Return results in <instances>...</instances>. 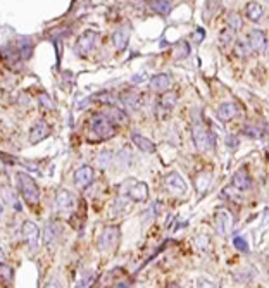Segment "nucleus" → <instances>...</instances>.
Masks as SVG:
<instances>
[{
  "instance_id": "nucleus-18",
  "label": "nucleus",
  "mask_w": 269,
  "mask_h": 288,
  "mask_svg": "<svg viewBox=\"0 0 269 288\" xmlns=\"http://www.w3.org/2000/svg\"><path fill=\"white\" fill-rule=\"evenodd\" d=\"M210 182H212V175H210L209 171H202L198 172V175L195 176V187H197V192L200 193H205L207 188H209Z\"/></svg>"
},
{
  "instance_id": "nucleus-25",
  "label": "nucleus",
  "mask_w": 269,
  "mask_h": 288,
  "mask_svg": "<svg viewBox=\"0 0 269 288\" xmlns=\"http://www.w3.org/2000/svg\"><path fill=\"white\" fill-rule=\"evenodd\" d=\"M150 7L155 12H159L160 16H168L173 9L171 2H164V0H157V2H150Z\"/></svg>"
},
{
  "instance_id": "nucleus-2",
  "label": "nucleus",
  "mask_w": 269,
  "mask_h": 288,
  "mask_svg": "<svg viewBox=\"0 0 269 288\" xmlns=\"http://www.w3.org/2000/svg\"><path fill=\"white\" fill-rule=\"evenodd\" d=\"M193 142H195L197 150H209L214 149V143H216V138H214V133L207 131L202 128L200 125H193Z\"/></svg>"
},
{
  "instance_id": "nucleus-39",
  "label": "nucleus",
  "mask_w": 269,
  "mask_h": 288,
  "mask_svg": "<svg viewBox=\"0 0 269 288\" xmlns=\"http://www.w3.org/2000/svg\"><path fill=\"white\" fill-rule=\"evenodd\" d=\"M0 95H2V92H0Z\"/></svg>"
},
{
  "instance_id": "nucleus-37",
  "label": "nucleus",
  "mask_w": 269,
  "mask_h": 288,
  "mask_svg": "<svg viewBox=\"0 0 269 288\" xmlns=\"http://www.w3.org/2000/svg\"><path fill=\"white\" fill-rule=\"evenodd\" d=\"M4 257H6V252H4L2 245H0V259H4Z\"/></svg>"
},
{
  "instance_id": "nucleus-26",
  "label": "nucleus",
  "mask_w": 269,
  "mask_h": 288,
  "mask_svg": "<svg viewBox=\"0 0 269 288\" xmlns=\"http://www.w3.org/2000/svg\"><path fill=\"white\" fill-rule=\"evenodd\" d=\"M12 274H14L12 267L9 264H6V262H0V281L11 283L12 281Z\"/></svg>"
},
{
  "instance_id": "nucleus-1",
  "label": "nucleus",
  "mask_w": 269,
  "mask_h": 288,
  "mask_svg": "<svg viewBox=\"0 0 269 288\" xmlns=\"http://www.w3.org/2000/svg\"><path fill=\"white\" fill-rule=\"evenodd\" d=\"M16 182H18L19 193L23 195V199L26 200L28 205H36V204H38V200H40L38 185L35 183V180H33L28 172L19 171L18 175H16Z\"/></svg>"
},
{
  "instance_id": "nucleus-38",
  "label": "nucleus",
  "mask_w": 269,
  "mask_h": 288,
  "mask_svg": "<svg viewBox=\"0 0 269 288\" xmlns=\"http://www.w3.org/2000/svg\"><path fill=\"white\" fill-rule=\"evenodd\" d=\"M2 211H4V205H2V202H0V216H2Z\"/></svg>"
},
{
  "instance_id": "nucleus-30",
  "label": "nucleus",
  "mask_w": 269,
  "mask_h": 288,
  "mask_svg": "<svg viewBox=\"0 0 269 288\" xmlns=\"http://www.w3.org/2000/svg\"><path fill=\"white\" fill-rule=\"evenodd\" d=\"M38 100H40V104L45 107V109H48V110L53 109V102L50 100V97H48V95H43V93H41V95L38 97Z\"/></svg>"
},
{
  "instance_id": "nucleus-16",
  "label": "nucleus",
  "mask_w": 269,
  "mask_h": 288,
  "mask_svg": "<svg viewBox=\"0 0 269 288\" xmlns=\"http://www.w3.org/2000/svg\"><path fill=\"white\" fill-rule=\"evenodd\" d=\"M169 86H171V76L166 75V73H160V75H157L150 80V88L154 92H164Z\"/></svg>"
},
{
  "instance_id": "nucleus-35",
  "label": "nucleus",
  "mask_w": 269,
  "mask_h": 288,
  "mask_svg": "<svg viewBox=\"0 0 269 288\" xmlns=\"http://www.w3.org/2000/svg\"><path fill=\"white\" fill-rule=\"evenodd\" d=\"M245 131H247V133H250V135H252V137H254V138H259V137H260L259 130H255V128H247Z\"/></svg>"
},
{
  "instance_id": "nucleus-20",
  "label": "nucleus",
  "mask_w": 269,
  "mask_h": 288,
  "mask_svg": "<svg viewBox=\"0 0 269 288\" xmlns=\"http://www.w3.org/2000/svg\"><path fill=\"white\" fill-rule=\"evenodd\" d=\"M61 233V226L56 223V221H50L47 226H45V244H53V242L57 240V237H59Z\"/></svg>"
},
{
  "instance_id": "nucleus-36",
  "label": "nucleus",
  "mask_w": 269,
  "mask_h": 288,
  "mask_svg": "<svg viewBox=\"0 0 269 288\" xmlns=\"http://www.w3.org/2000/svg\"><path fill=\"white\" fill-rule=\"evenodd\" d=\"M202 36H204V31L200 30V31H197V33H195V36H193V38H195V42L198 43V42H202V40H200Z\"/></svg>"
},
{
  "instance_id": "nucleus-13",
  "label": "nucleus",
  "mask_w": 269,
  "mask_h": 288,
  "mask_svg": "<svg viewBox=\"0 0 269 288\" xmlns=\"http://www.w3.org/2000/svg\"><path fill=\"white\" fill-rule=\"evenodd\" d=\"M248 45L254 52H262L266 48V35L260 30H252L248 35Z\"/></svg>"
},
{
  "instance_id": "nucleus-40",
  "label": "nucleus",
  "mask_w": 269,
  "mask_h": 288,
  "mask_svg": "<svg viewBox=\"0 0 269 288\" xmlns=\"http://www.w3.org/2000/svg\"><path fill=\"white\" fill-rule=\"evenodd\" d=\"M173 288H175V286H173Z\"/></svg>"
},
{
  "instance_id": "nucleus-14",
  "label": "nucleus",
  "mask_w": 269,
  "mask_h": 288,
  "mask_svg": "<svg viewBox=\"0 0 269 288\" xmlns=\"http://www.w3.org/2000/svg\"><path fill=\"white\" fill-rule=\"evenodd\" d=\"M47 137H48V126H47V123H43V121H38L30 131V142L31 143H38Z\"/></svg>"
},
{
  "instance_id": "nucleus-11",
  "label": "nucleus",
  "mask_w": 269,
  "mask_h": 288,
  "mask_svg": "<svg viewBox=\"0 0 269 288\" xmlns=\"http://www.w3.org/2000/svg\"><path fill=\"white\" fill-rule=\"evenodd\" d=\"M93 182V169L90 166H81L74 171V183L80 188H86Z\"/></svg>"
},
{
  "instance_id": "nucleus-21",
  "label": "nucleus",
  "mask_w": 269,
  "mask_h": 288,
  "mask_svg": "<svg viewBox=\"0 0 269 288\" xmlns=\"http://www.w3.org/2000/svg\"><path fill=\"white\" fill-rule=\"evenodd\" d=\"M128 40H130V35H128L126 30H118L113 35V45L116 47V50H124L128 45Z\"/></svg>"
},
{
  "instance_id": "nucleus-17",
  "label": "nucleus",
  "mask_w": 269,
  "mask_h": 288,
  "mask_svg": "<svg viewBox=\"0 0 269 288\" xmlns=\"http://www.w3.org/2000/svg\"><path fill=\"white\" fill-rule=\"evenodd\" d=\"M131 140H133V143L142 152H147V154H152V152H155V143L152 142V140L145 138V137H142V135H138V133L131 135Z\"/></svg>"
},
{
  "instance_id": "nucleus-23",
  "label": "nucleus",
  "mask_w": 269,
  "mask_h": 288,
  "mask_svg": "<svg viewBox=\"0 0 269 288\" xmlns=\"http://www.w3.org/2000/svg\"><path fill=\"white\" fill-rule=\"evenodd\" d=\"M233 187H237L238 190H247L250 187V178L245 171H238L237 175L233 176Z\"/></svg>"
},
{
  "instance_id": "nucleus-27",
  "label": "nucleus",
  "mask_w": 269,
  "mask_h": 288,
  "mask_svg": "<svg viewBox=\"0 0 269 288\" xmlns=\"http://www.w3.org/2000/svg\"><path fill=\"white\" fill-rule=\"evenodd\" d=\"M175 104H176V95H173V93H166V95H163V98H160L163 109H171Z\"/></svg>"
},
{
  "instance_id": "nucleus-22",
  "label": "nucleus",
  "mask_w": 269,
  "mask_h": 288,
  "mask_svg": "<svg viewBox=\"0 0 269 288\" xmlns=\"http://www.w3.org/2000/svg\"><path fill=\"white\" fill-rule=\"evenodd\" d=\"M121 100H123V104L128 107V109H131V110H136L140 107V104H142V98H140L138 93H123V97H121Z\"/></svg>"
},
{
  "instance_id": "nucleus-29",
  "label": "nucleus",
  "mask_w": 269,
  "mask_h": 288,
  "mask_svg": "<svg viewBox=\"0 0 269 288\" xmlns=\"http://www.w3.org/2000/svg\"><path fill=\"white\" fill-rule=\"evenodd\" d=\"M228 24H230L233 30H238V28H242V19H240L238 14H235V12H231L230 16H228Z\"/></svg>"
},
{
  "instance_id": "nucleus-12",
  "label": "nucleus",
  "mask_w": 269,
  "mask_h": 288,
  "mask_svg": "<svg viewBox=\"0 0 269 288\" xmlns=\"http://www.w3.org/2000/svg\"><path fill=\"white\" fill-rule=\"evenodd\" d=\"M218 119L223 123H228L231 121L235 116L238 114V107L237 104H233V102H225V104H221L218 107Z\"/></svg>"
},
{
  "instance_id": "nucleus-7",
  "label": "nucleus",
  "mask_w": 269,
  "mask_h": 288,
  "mask_svg": "<svg viewBox=\"0 0 269 288\" xmlns=\"http://www.w3.org/2000/svg\"><path fill=\"white\" fill-rule=\"evenodd\" d=\"M97 42H98V33H95L92 30L85 31L76 42V52L80 53V55H86L88 52L93 50Z\"/></svg>"
},
{
  "instance_id": "nucleus-32",
  "label": "nucleus",
  "mask_w": 269,
  "mask_h": 288,
  "mask_svg": "<svg viewBox=\"0 0 269 288\" xmlns=\"http://www.w3.org/2000/svg\"><path fill=\"white\" fill-rule=\"evenodd\" d=\"M197 288H216V285H214L212 281H209V279L205 278H200L197 283Z\"/></svg>"
},
{
  "instance_id": "nucleus-8",
  "label": "nucleus",
  "mask_w": 269,
  "mask_h": 288,
  "mask_svg": "<svg viewBox=\"0 0 269 288\" xmlns=\"http://www.w3.org/2000/svg\"><path fill=\"white\" fill-rule=\"evenodd\" d=\"M214 228H216L218 235L221 237L230 235L231 228H233V217H231V214L226 211H219L216 214V219H214Z\"/></svg>"
},
{
  "instance_id": "nucleus-4",
  "label": "nucleus",
  "mask_w": 269,
  "mask_h": 288,
  "mask_svg": "<svg viewBox=\"0 0 269 288\" xmlns=\"http://www.w3.org/2000/svg\"><path fill=\"white\" fill-rule=\"evenodd\" d=\"M164 187L166 190L169 193H173V195H186V192H188V185L185 183V180L181 178L178 172H169L168 176L164 178Z\"/></svg>"
},
{
  "instance_id": "nucleus-19",
  "label": "nucleus",
  "mask_w": 269,
  "mask_h": 288,
  "mask_svg": "<svg viewBox=\"0 0 269 288\" xmlns=\"http://www.w3.org/2000/svg\"><path fill=\"white\" fill-rule=\"evenodd\" d=\"M245 14L247 18L250 19V21L257 23L260 18H262L264 11H262V6H260L259 2H248L247 7H245Z\"/></svg>"
},
{
  "instance_id": "nucleus-15",
  "label": "nucleus",
  "mask_w": 269,
  "mask_h": 288,
  "mask_svg": "<svg viewBox=\"0 0 269 288\" xmlns=\"http://www.w3.org/2000/svg\"><path fill=\"white\" fill-rule=\"evenodd\" d=\"M102 116L109 119L111 123H119V125H126L128 123V116L121 109H118V107H105Z\"/></svg>"
},
{
  "instance_id": "nucleus-24",
  "label": "nucleus",
  "mask_w": 269,
  "mask_h": 288,
  "mask_svg": "<svg viewBox=\"0 0 269 288\" xmlns=\"http://www.w3.org/2000/svg\"><path fill=\"white\" fill-rule=\"evenodd\" d=\"M113 159H114V154L111 150H100L97 154V157H95V162H97L100 167H107L111 162H113Z\"/></svg>"
},
{
  "instance_id": "nucleus-33",
  "label": "nucleus",
  "mask_w": 269,
  "mask_h": 288,
  "mask_svg": "<svg viewBox=\"0 0 269 288\" xmlns=\"http://www.w3.org/2000/svg\"><path fill=\"white\" fill-rule=\"evenodd\" d=\"M237 137H233V135H230V137H226V145L231 147V149H235L237 147Z\"/></svg>"
},
{
  "instance_id": "nucleus-6",
  "label": "nucleus",
  "mask_w": 269,
  "mask_h": 288,
  "mask_svg": "<svg viewBox=\"0 0 269 288\" xmlns=\"http://www.w3.org/2000/svg\"><path fill=\"white\" fill-rule=\"evenodd\" d=\"M21 233H23V238L26 242V245L30 247V250H36L40 244V229L33 221H24L23 228H21Z\"/></svg>"
},
{
  "instance_id": "nucleus-31",
  "label": "nucleus",
  "mask_w": 269,
  "mask_h": 288,
  "mask_svg": "<svg viewBox=\"0 0 269 288\" xmlns=\"http://www.w3.org/2000/svg\"><path fill=\"white\" fill-rule=\"evenodd\" d=\"M235 247H237L238 250H242V252H247V250H248L247 242L243 240L242 237H237V238H235Z\"/></svg>"
},
{
  "instance_id": "nucleus-34",
  "label": "nucleus",
  "mask_w": 269,
  "mask_h": 288,
  "mask_svg": "<svg viewBox=\"0 0 269 288\" xmlns=\"http://www.w3.org/2000/svg\"><path fill=\"white\" fill-rule=\"evenodd\" d=\"M43 288H61V285L56 281V279H50V281L45 283V286H43Z\"/></svg>"
},
{
  "instance_id": "nucleus-5",
  "label": "nucleus",
  "mask_w": 269,
  "mask_h": 288,
  "mask_svg": "<svg viewBox=\"0 0 269 288\" xmlns=\"http://www.w3.org/2000/svg\"><path fill=\"white\" fill-rule=\"evenodd\" d=\"M119 240V229L116 226H107V228L102 229L100 237H98L97 247L98 250H111L118 245Z\"/></svg>"
},
{
  "instance_id": "nucleus-3",
  "label": "nucleus",
  "mask_w": 269,
  "mask_h": 288,
  "mask_svg": "<svg viewBox=\"0 0 269 288\" xmlns=\"http://www.w3.org/2000/svg\"><path fill=\"white\" fill-rule=\"evenodd\" d=\"M90 128L97 137L100 138H111L114 135V125L109 121L107 118H103L102 114H97V116H93L92 119V125H90Z\"/></svg>"
},
{
  "instance_id": "nucleus-9",
  "label": "nucleus",
  "mask_w": 269,
  "mask_h": 288,
  "mask_svg": "<svg viewBox=\"0 0 269 288\" xmlns=\"http://www.w3.org/2000/svg\"><path fill=\"white\" fill-rule=\"evenodd\" d=\"M128 197L135 202H147L148 199V187L143 182H133L128 190Z\"/></svg>"
},
{
  "instance_id": "nucleus-28",
  "label": "nucleus",
  "mask_w": 269,
  "mask_h": 288,
  "mask_svg": "<svg viewBox=\"0 0 269 288\" xmlns=\"http://www.w3.org/2000/svg\"><path fill=\"white\" fill-rule=\"evenodd\" d=\"M33 53V45L31 43H21L19 45V55L23 59H30V55Z\"/></svg>"
},
{
  "instance_id": "nucleus-10",
  "label": "nucleus",
  "mask_w": 269,
  "mask_h": 288,
  "mask_svg": "<svg viewBox=\"0 0 269 288\" xmlns=\"http://www.w3.org/2000/svg\"><path fill=\"white\" fill-rule=\"evenodd\" d=\"M76 205V199L69 190H59L56 195V207L59 211H71Z\"/></svg>"
}]
</instances>
